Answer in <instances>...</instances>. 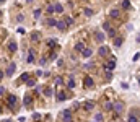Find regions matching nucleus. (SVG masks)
I'll return each instance as SVG.
<instances>
[{"instance_id":"1","label":"nucleus","mask_w":140,"mask_h":122,"mask_svg":"<svg viewBox=\"0 0 140 122\" xmlns=\"http://www.w3.org/2000/svg\"><path fill=\"white\" fill-rule=\"evenodd\" d=\"M112 111H114L116 114H121V112L124 111V103H122V101H116V103L112 104Z\"/></svg>"},{"instance_id":"2","label":"nucleus","mask_w":140,"mask_h":122,"mask_svg":"<svg viewBox=\"0 0 140 122\" xmlns=\"http://www.w3.org/2000/svg\"><path fill=\"white\" fill-rule=\"evenodd\" d=\"M15 70H16V63H13V62H11V63H8L7 72H5V73H7V77H11V75L15 73Z\"/></svg>"},{"instance_id":"3","label":"nucleus","mask_w":140,"mask_h":122,"mask_svg":"<svg viewBox=\"0 0 140 122\" xmlns=\"http://www.w3.org/2000/svg\"><path fill=\"white\" fill-rule=\"evenodd\" d=\"M93 85H95V81H93V78L86 75V77L83 78V86H85V88H91Z\"/></svg>"},{"instance_id":"4","label":"nucleus","mask_w":140,"mask_h":122,"mask_svg":"<svg viewBox=\"0 0 140 122\" xmlns=\"http://www.w3.org/2000/svg\"><path fill=\"white\" fill-rule=\"evenodd\" d=\"M7 103H8V106H10L11 109H15V104H16V96H15V94H8Z\"/></svg>"},{"instance_id":"5","label":"nucleus","mask_w":140,"mask_h":122,"mask_svg":"<svg viewBox=\"0 0 140 122\" xmlns=\"http://www.w3.org/2000/svg\"><path fill=\"white\" fill-rule=\"evenodd\" d=\"M60 116H62V119H64L65 122H70V121H72V111H70V109L62 111V114H60Z\"/></svg>"},{"instance_id":"6","label":"nucleus","mask_w":140,"mask_h":122,"mask_svg":"<svg viewBox=\"0 0 140 122\" xmlns=\"http://www.w3.org/2000/svg\"><path fill=\"white\" fill-rule=\"evenodd\" d=\"M83 109L93 111V109H95V103H93V101H85V103H83Z\"/></svg>"},{"instance_id":"7","label":"nucleus","mask_w":140,"mask_h":122,"mask_svg":"<svg viewBox=\"0 0 140 122\" xmlns=\"http://www.w3.org/2000/svg\"><path fill=\"white\" fill-rule=\"evenodd\" d=\"M39 39H41V33L39 31H33L31 33V42H39Z\"/></svg>"},{"instance_id":"8","label":"nucleus","mask_w":140,"mask_h":122,"mask_svg":"<svg viewBox=\"0 0 140 122\" xmlns=\"http://www.w3.org/2000/svg\"><path fill=\"white\" fill-rule=\"evenodd\" d=\"M98 54H99L101 57H106V55L109 54V47H106V46H101V47L98 49Z\"/></svg>"},{"instance_id":"9","label":"nucleus","mask_w":140,"mask_h":122,"mask_svg":"<svg viewBox=\"0 0 140 122\" xmlns=\"http://www.w3.org/2000/svg\"><path fill=\"white\" fill-rule=\"evenodd\" d=\"M55 26H57V30H60V31H65V30H67V28H69V26H67V23H65L64 20H59Z\"/></svg>"},{"instance_id":"10","label":"nucleus","mask_w":140,"mask_h":122,"mask_svg":"<svg viewBox=\"0 0 140 122\" xmlns=\"http://www.w3.org/2000/svg\"><path fill=\"white\" fill-rule=\"evenodd\" d=\"M119 15H121V11H119L117 8L109 10V18H119Z\"/></svg>"},{"instance_id":"11","label":"nucleus","mask_w":140,"mask_h":122,"mask_svg":"<svg viewBox=\"0 0 140 122\" xmlns=\"http://www.w3.org/2000/svg\"><path fill=\"white\" fill-rule=\"evenodd\" d=\"M91 54H93V51H91L90 47H85V49L81 51V55H83L85 59H88V57H91Z\"/></svg>"},{"instance_id":"12","label":"nucleus","mask_w":140,"mask_h":122,"mask_svg":"<svg viewBox=\"0 0 140 122\" xmlns=\"http://www.w3.org/2000/svg\"><path fill=\"white\" fill-rule=\"evenodd\" d=\"M114 67H116V59L112 57L111 60H109V62H107V63H106V70H112Z\"/></svg>"},{"instance_id":"13","label":"nucleus","mask_w":140,"mask_h":122,"mask_svg":"<svg viewBox=\"0 0 140 122\" xmlns=\"http://www.w3.org/2000/svg\"><path fill=\"white\" fill-rule=\"evenodd\" d=\"M26 62H28V63H33V62H34V52H33V51H28V55H26Z\"/></svg>"},{"instance_id":"14","label":"nucleus","mask_w":140,"mask_h":122,"mask_svg":"<svg viewBox=\"0 0 140 122\" xmlns=\"http://www.w3.org/2000/svg\"><path fill=\"white\" fill-rule=\"evenodd\" d=\"M124 42V37H114V47H121Z\"/></svg>"},{"instance_id":"15","label":"nucleus","mask_w":140,"mask_h":122,"mask_svg":"<svg viewBox=\"0 0 140 122\" xmlns=\"http://www.w3.org/2000/svg\"><path fill=\"white\" fill-rule=\"evenodd\" d=\"M8 51L10 52H16V42L15 41H10L8 42Z\"/></svg>"},{"instance_id":"16","label":"nucleus","mask_w":140,"mask_h":122,"mask_svg":"<svg viewBox=\"0 0 140 122\" xmlns=\"http://www.w3.org/2000/svg\"><path fill=\"white\" fill-rule=\"evenodd\" d=\"M95 37H96V41H98V42H103V41L106 39V34H104V33H96V36H95Z\"/></svg>"},{"instance_id":"17","label":"nucleus","mask_w":140,"mask_h":122,"mask_svg":"<svg viewBox=\"0 0 140 122\" xmlns=\"http://www.w3.org/2000/svg\"><path fill=\"white\" fill-rule=\"evenodd\" d=\"M57 99H59V101H65V99H67L65 91H59V93H57Z\"/></svg>"},{"instance_id":"18","label":"nucleus","mask_w":140,"mask_h":122,"mask_svg":"<svg viewBox=\"0 0 140 122\" xmlns=\"http://www.w3.org/2000/svg\"><path fill=\"white\" fill-rule=\"evenodd\" d=\"M85 47H86V46H85L83 42H77V44H75V51H78V52H81Z\"/></svg>"},{"instance_id":"19","label":"nucleus","mask_w":140,"mask_h":122,"mask_svg":"<svg viewBox=\"0 0 140 122\" xmlns=\"http://www.w3.org/2000/svg\"><path fill=\"white\" fill-rule=\"evenodd\" d=\"M54 11H57V13H62V11H64V7H62L60 3H55V5H54Z\"/></svg>"},{"instance_id":"20","label":"nucleus","mask_w":140,"mask_h":122,"mask_svg":"<svg viewBox=\"0 0 140 122\" xmlns=\"http://www.w3.org/2000/svg\"><path fill=\"white\" fill-rule=\"evenodd\" d=\"M28 80H29V73H28V72L21 73V77H20V81H28Z\"/></svg>"},{"instance_id":"21","label":"nucleus","mask_w":140,"mask_h":122,"mask_svg":"<svg viewBox=\"0 0 140 122\" xmlns=\"http://www.w3.org/2000/svg\"><path fill=\"white\" fill-rule=\"evenodd\" d=\"M67 86H69L70 90H72V88L75 86V80H73V77H70L69 80H67Z\"/></svg>"},{"instance_id":"22","label":"nucleus","mask_w":140,"mask_h":122,"mask_svg":"<svg viewBox=\"0 0 140 122\" xmlns=\"http://www.w3.org/2000/svg\"><path fill=\"white\" fill-rule=\"evenodd\" d=\"M129 122H139V119H137V116L134 114V111L129 114Z\"/></svg>"},{"instance_id":"23","label":"nucleus","mask_w":140,"mask_h":122,"mask_svg":"<svg viewBox=\"0 0 140 122\" xmlns=\"http://www.w3.org/2000/svg\"><path fill=\"white\" fill-rule=\"evenodd\" d=\"M47 46H49L51 49H54V47L57 46V41H55V39H49V41H47Z\"/></svg>"},{"instance_id":"24","label":"nucleus","mask_w":140,"mask_h":122,"mask_svg":"<svg viewBox=\"0 0 140 122\" xmlns=\"http://www.w3.org/2000/svg\"><path fill=\"white\" fill-rule=\"evenodd\" d=\"M122 8L129 10V8H130V2H129V0H122Z\"/></svg>"},{"instance_id":"25","label":"nucleus","mask_w":140,"mask_h":122,"mask_svg":"<svg viewBox=\"0 0 140 122\" xmlns=\"http://www.w3.org/2000/svg\"><path fill=\"white\" fill-rule=\"evenodd\" d=\"M104 109H106V111H112V103L106 101V103H104Z\"/></svg>"},{"instance_id":"26","label":"nucleus","mask_w":140,"mask_h":122,"mask_svg":"<svg viewBox=\"0 0 140 122\" xmlns=\"http://www.w3.org/2000/svg\"><path fill=\"white\" fill-rule=\"evenodd\" d=\"M107 34H109V37H116V30L114 28H109L107 30Z\"/></svg>"},{"instance_id":"27","label":"nucleus","mask_w":140,"mask_h":122,"mask_svg":"<svg viewBox=\"0 0 140 122\" xmlns=\"http://www.w3.org/2000/svg\"><path fill=\"white\" fill-rule=\"evenodd\" d=\"M52 88H46V90H44V94H46V96H47V98H51V96H52Z\"/></svg>"},{"instance_id":"28","label":"nucleus","mask_w":140,"mask_h":122,"mask_svg":"<svg viewBox=\"0 0 140 122\" xmlns=\"http://www.w3.org/2000/svg\"><path fill=\"white\" fill-rule=\"evenodd\" d=\"M95 121H96V122H103V114H99V112L95 114Z\"/></svg>"},{"instance_id":"29","label":"nucleus","mask_w":140,"mask_h":122,"mask_svg":"<svg viewBox=\"0 0 140 122\" xmlns=\"http://www.w3.org/2000/svg\"><path fill=\"white\" fill-rule=\"evenodd\" d=\"M64 21L67 23V26H72V25H73V18H70V16H67V18H65Z\"/></svg>"},{"instance_id":"30","label":"nucleus","mask_w":140,"mask_h":122,"mask_svg":"<svg viewBox=\"0 0 140 122\" xmlns=\"http://www.w3.org/2000/svg\"><path fill=\"white\" fill-rule=\"evenodd\" d=\"M83 11H85V15H86V16H93V10H91V8H85Z\"/></svg>"},{"instance_id":"31","label":"nucleus","mask_w":140,"mask_h":122,"mask_svg":"<svg viewBox=\"0 0 140 122\" xmlns=\"http://www.w3.org/2000/svg\"><path fill=\"white\" fill-rule=\"evenodd\" d=\"M55 85H59V86H62V85H64V80H62V77H57V78H55Z\"/></svg>"},{"instance_id":"32","label":"nucleus","mask_w":140,"mask_h":122,"mask_svg":"<svg viewBox=\"0 0 140 122\" xmlns=\"http://www.w3.org/2000/svg\"><path fill=\"white\" fill-rule=\"evenodd\" d=\"M26 86L33 88V86H36V81H34V80H28V81H26Z\"/></svg>"},{"instance_id":"33","label":"nucleus","mask_w":140,"mask_h":122,"mask_svg":"<svg viewBox=\"0 0 140 122\" xmlns=\"http://www.w3.org/2000/svg\"><path fill=\"white\" fill-rule=\"evenodd\" d=\"M47 25H49V26H55V25H57V21H55V20H52V18H49V20H47Z\"/></svg>"},{"instance_id":"34","label":"nucleus","mask_w":140,"mask_h":122,"mask_svg":"<svg viewBox=\"0 0 140 122\" xmlns=\"http://www.w3.org/2000/svg\"><path fill=\"white\" fill-rule=\"evenodd\" d=\"M29 99H31L29 96H26V98H25V106H26V107H29V104H31V101H29Z\"/></svg>"},{"instance_id":"35","label":"nucleus","mask_w":140,"mask_h":122,"mask_svg":"<svg viewBox=\"0 0 140 122\" xmlns=\"http://www.w3.org/2000/svg\"><path fill=\"white\" fill-rule=\"evenodd\" d=\"M112 78V73H111V70H106V80H111Z\"/></svg>"},{"instance_id":"36","label":"nucleus","mask_w":140,"mask_h":122,"mask_svg":"<svg viewBox=\"0 0 140 122\" xmlns=\"http://www.w3.org/2000/svg\"><path fill=\"white\" fill-rule=\"evenodd\" d=\"M41 16V10L37 8V10H34V18H39Z\"/></svg>"},{"instance_id":"37","label":"nucleus","mask_w":140,"mask_h":122,"mask_svg":"<svg viewBox=\"0 0 140 122\" xmlns=\"http://www.w3.org/2000/svg\"><path fill=\"white\" fill-rule=\"evenodd\" d=\"M47 13L51 15V13H54V5H51V7H47Z\"/></svg>"},{"instance_id":"38","label":"nucleus","mask_w":140,"mask_h":122,"mask_svg":"<svg viewBox=\"0 0 140 122\" xmlns=\"http://www.w3.org/2000/svg\"><path fill=\"white\" fill-rule=\"evenodd\" d=\"M39 63H41V65H46V63H47V59H46V57H42V59L39 60Z\"/></svg>"},{"instance_id":"39","label":"nucleus","mask_w":140,"mask_h":122,"mask_svg":"<svg viewBox=\"0 0 140 122\" xmlns=\"http://www.w3.org/2000/svg\"><path fill=\"white\" fill-rule=\"evenodd\" d=\"M33 119H34V121H39V119H41V116H39L37 112H34V114H33Z\"/></svg>"},{"instance_id":"40","label":"nucleus","mask_w":140,"mask_h":122,"mask_svg":"<svg viewBox=\"0 0 140 122\" xmlns=\"http://www.w3.org/2000/svg\"><path fill=\"white\" fill-rule=\"evenodd\" d=\"M103 28H104V30L107 31V30H109V28H111V25H109V23H104V25H103Z\"/></svg>"},{"instance_id":"41","label":"nucleus","mask_w":140,"mask_h":122,"mask_svg":"<svg viewBox=\"0 0 140 122\" xmlns=\"http://www.w3.org/2000/svg\"><path fill=\"white\" fill-rule=\"evenodd\" d=\"M139 59H140V54H139V52H137V54L134 55V59H132V60H139Z\"/></svg>"},{"instance_id":"42","label":"nucleus","mask_w":140,"mask_h":122,"mask_svg":"<svg viewBox=\"0 0 140 122\" xmlns=\"http://www.w3.org/2000/svg\"><path fill=\"white\" fill-rule=\"evenodd\" d=\"M121 86H122V88H124V90H127V88H129V85H127V83H125V81H124V83H122V85H121Z\"/></svg>"},{"instance_id":"43","label":"nucleus","mask_w":140,"mask_h":122,"mask_svg":"<svg viewBox=\"0 0 140 122\" xmlns=\"http://www.w3.org/2000/svg\"><path fill=\"white\" fill-rule=\"evenodd\" d=\"M137 42H140V33H139V36H137Z\"/></svg>"},{"instance_id":"44","label":"nucleus","mask_w":140,"mask_h":122,"mask_svg":"<svg viewBox=\"0 0 140 122\" xmlns=\"http://www.w3.org/2000/svg\"><path fill=\"white\" fill-rule=\"evenodd\" d=\"M2 78H3V72H0V80H2Z\"/></svg>"},{"instance_id":"45","label":"nucleus","mask_w":140,"mask_h":122,"mask_svg":"<svg viewBox=\"0 0 140 122\" xmlns=\"http://www.w3.org/2000/svg\"><path fill=\"white\" fill-rule=\"evenodd\" d=\"M0 94H3V88L2 86H0Z\"/></svg>"},{"instance_id":"46","label":"nucleus","mask_w":140,"mask_h":122,"mask_svg":"<svg viewBox=\"0 0 140 122\" xmlns=\"http://www.w3.org/2000/svg\"><path fill=\"white\" fill-rule=\"evenodd\" d=\"M26 2H28V3H31V2H33V0H26Z\"/></svg>"},{"instance_id":"47","label":"nucleus","mask_w":140,"mask_h":122,"mask_svg":"<svg viewBox=\"0 0 140 122\" xmlns=\"http://www.w3.org/2000/svg\"><path fill=\"white\" fill-rule=\"evenodd\" d=\"M3 122H11V121H3Z\"/></svg>"},{"instance_id":"48","label":"nucleus","mask_w":140,"mask_h":122,"mask_svg":"<svg viewBox=\"0 0 140 122\" xmlns=\"http://www.w3.org/2000/svg\"><path fill=\"white\" fill-rule=\"evenodd\" d=\"M2 2H5V0H0V3H2Z\"/></svg>"},{"instance_id":"49","label":"nucleus","mask_w":140,"mask_h":122,"mask_svg":"<svg viewBox=\"0 0 140 122\" xmlns=\"http://www.w3.org/2000/svg\"><path fill=\"white\" fill-rule=\"evenodd\" d=\"M0 114H2V107H0Z\"/></svg>"},{"instance_id":"50","label":"nucleus","mask_w":140,"mask_h":122,"mask_svg":"<svg viewBox=\"0 0 140 122\" xmlns=\"http://www.w3.org/2000/svg\"><path fill=\"white\" fill-rule=\"evenodd\" d=\"M139 83H140V80H139Z\"/></svg>"},{"instance_id":"51","label":"nucleus","mask_w":140,"mask_h":122,"mask_svg":"<svg viewBox=\"0 0 140 122\" xmlns=\"http://www.w3.org/2000/svg\"><path fill=\"white\" fill-rule=\"evenodd\" d=\"M95 122H96V121H95Z\"/></svg>"}]
</instances>
